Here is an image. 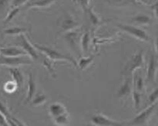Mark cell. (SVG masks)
<instances>
[{"label":"cell","instance_id":"cell-1","mask_svg":"<svg viewBox=\"0 0 158 126\" xmlns=\"http://www.w3.org/2000/svg\"><path fill=\"white\" fill-rule=\"evenodd\" d=\"M33 45L36 48L37 50L44 54L50 61H66L69 62V63L73 65V67H78L77 60L71 56L63 54L59 51L56 50L52 49L51 47H48V46L38 44V43H33Z\"/></svg>","mask_w":158,"mask_h":126},{"label":"cell","instance_id":"cell-2","mask_svg":"<svg viewBox=\"0 0 158 126\" xmlns=\"http://www.w3.org/2000/svg\"><path fill=\"white\" fill-rule=\"evenodd\" d=\"M143 63H144V54L143 51H139L128 60L122 71V74L127 76L132 75L137 70L143 67Z\"/></svg>","mask_w":158,"mask_h":126},{"label":"cell","instance_id":"cell-3","mask_svg":"<svg viewBox=\"0 0 158 126\" xmlns=\"http://www.w3.org/2000/svg\"><path fill=\"white\" fill-rule=\"evenodd\" d=\"M32 64V60L30 57L26 55L20 57H6L0 54V65L7 66L9 67H17L23 65Z\"/></svg>","mask_w":158,"mask_h":126},{"label":"cell","instance_id":"cell-4","mask_svg":"<svg viewBox=\"0 0 158 126\" xmlns=\"http://www.w3.org/2000/svg\"><path fill=\"white\" fill-rule=\"evenodd\" d=\"M117 26L119 29H121L122 31L125 32L126 33L129 34L131 37L137 39V40L146 42V43L150 41V37L148 33L143 30V29H140V28L137 27L135 26H133V25L120 24V23H118L117 25Z\"/></svg>","mask_w":158,"mask_h":126},{"label":"cell","instance_id":"cell-5","mask_svg":"<svg viewBox=\"0 0 158 126\" xmlns=\"http://www.w3.org/2000/svg\"><path fill=\"white\" fill-rule=\"evenodd\" d=\"M157 103L152 104L150 105L149 107L146 108L145 110L142 111L141 112L139 113L134 119L131 120L130 122H127L126 125H145L148 123L150 119L151 118L153 113L155 111V108H157Z\"/></svg>","mask_w":158,"mask_h":126},{"label":"cell","instance_id":"cell-6","mask_svg":"<svg viewBox=\"0 0 158 126\" xmlns=\"http://www.w3.org/2000/svg\"><path fill=\"white\" fill-rule=\"evenodd\" d=\"M18 45L28 54L32 60H36L39 59V54L37 52V49L34 46L33 43H31L29 41L28 38L25 33L19 35L17 38Z\"/></svg>","mask_w":158,"mask_h":126},{"label":"cell","instance_id":"cell-7","mask_svg":"<svg viewBox=\"0 0 158 126\" xmlns=\"http://www.w3.org/2000/svg\"><path fill=\"white\" fill-rule=\"evenodd\" d=\"M90 122L93 125L97 126H121L126 125V122L114 120L100 113L94 115L91 117Z\"/></svg>","mask_w":158,"mask_h":126},{"label":"cell","instance_id":"cell-8","mask_svg":"<svg viewBox=\"0 0 158 126\" xmlns=\"http://www.w3.org/2000/svg\"><path fill=\"white\" fill-rule=\"evenodd\" d=\"M80 26V23L71 15L63 17L60 23V28L62 33H66L69 31L77 29Z\"/></svg>","mask_w":158,"mask_h":126},{"label":"cell","instance_id":"cell-9","mask_svg":"<svg viewBox=\"0 0 158 126\" xmlns=\"http://www.w3.org/2000/svg\"><path fill=\"white\" fill-rule=\"evenodd\" d=\"M158 70V63L155 56L151 55L147 69V80L149 83H154L155 81L156 76Z\"/></svg>","mask_w":158,"mask_h":126},{"label":"cell","instance_id":"cell-10","mask_svg":"<svg viewBox=\"0 0 158 126\" xmlns=\"http://www.w3.org/2000/svg\"><path fill=\"white\" fill-rule=\"evenodd\" d=\"M65 38H66V41L68 42L70 47L75 52H77L79 50L80 39H81L80 36V33L77 31V29L65 33Z\"/></svg>","mask_w":158,"mask_h":126},{"label":"cell","instance_id":"cell-11","mask_svg":"<svg viewBox=\"0 0 158 126\" xmlns=\"http://www.w3.org/2000/svg\"><path fill=\"white\" fill-rule=\"evenodd\" d=\"M127 77H128L125 79L124 81L120 86L117 92L116 93L115 96L117 98H127L132 93V81H131V79L129 78V76Z\"/></svg>","mask_w":158,"mask_h":126},{"label":"cell","instance_id":"cell-12","mask_svg":"<svg viewBox=\"0 0 158 126\" xmlns=\"http://www.w3.org/2000/svg\"><path fill=\"white\" fill-rule=\"evenodd\" d=\"M68 112L66 107L60 102H52L49 106V113L52 119Z\"/></svg>","mask_w":158,"mask_h":126},{"label":"cell","instance_id":"cell-13","mask_svg":"<svg viewBox=\"0 0 158 126\" xmlns=\"http://www.w3.org/2000/svg\"><path fill=\"white\" fill-rule=\"evenodd\" d=\"M0 53L2 55L6 57H20V56L27 55V54L22 48L16 47V46L2 47L0 49Z\"/></svg>","mask_w":158,"mask_h":126},{"label":"cell","instance_id":"cell-14","mask_svg":"<svg viewBox=\"0 0 158 126\" xmlns=\"http://www.w3.org/2000/svg\"><path fill=\"white\" fill-rule=\"evenodd\" d=\"M56 0H35L33 2H29L26 5V9H32V8H36V9H45L52 6L53 3L56 2Z\"/></svg>","mask_w":158,"mask_h":126},{"label":"cell","instance_id":"cell-15","mask_svg":"<svg viewBox=\"0 0 158 126\" xmlns=\"http://www.w3.org/2000/svg\"><path fill=\"white\" fill-rule=\"evenodd\" d=\"M35 91H36V83H35V80H34L32 74H29V79H28L27 93H26V102L32 101V98L34 97L35 94Z\"/></svg>","mask_w":158,"mask_h":126},{"label":"cell","instance_id":"cell-16","mask_svg":"<svg viewBox=\"0 0 158 126\" xmlns=\"http://www.w3.org/2000/svg\"><path fill=\"white\" fill-rule=\"evenodd\" d=\"M9 71L13 80L16 83L18 88H22L24 83V77L21 71L18 67H9Z\"/></svg>","mask_w":158,"mask_h":126},{"label":"cell","instance_id":"cell-17","mask_svg":"<svg viewBox=\"0 0 158 126\" xmlns=\"http://www.w3.org/2000/svg\"><path fill=\"white\" fill-rule=\"evenodd\" d=\"M133 23H135L137 25H150L152 22L151 16L145 14H139L135 15L132 19Z\"/></svg>","mask_w":158,"mask_h":126},{"label":"cell","instance_id":"cell-18","mask_svg":"<svg viewBox=\"0 0 158 126\" xmlns=\"http://www.w3.org/2000/svg\"><path fill=\"white\" fill-rule=\"evenodd\" d=\"M89 43H90V34L87 31L82 35L80 39V47L83 54H86L88 52Z\"/></svg>","mask_w":158,"mask_h":126},{"label":"cell","instance_id":"cell-19","mask_svg":"<svg viewBox=\"0 0 158 126\" xmlns=\"http://www.w3.org/2000/svg\"><path fill=\"white\" fill-rule=\"evenodd\" d=\"M29 28L25 27H17V26H14V27L8 28L4 30V33L9 36H19L20 34L26 33L29 32Z\"/></svg>","mask_w":158,"mask_h":126},{"label":"cell","instance_id":"cell-20","mask_svg":"<svg viewBox=\"0 0 158 126\" xmlns=\"http://www.w3.org/2000/svg\"><path fill=\"white\" fill-rule=\"evenodd\" d=\"M86 11H87V15L89 20L94 26H98L103 23V20L97 15V14L94 12L92 8H87Z\"/></svg>","mask_w":158,"mask_h":126},{"label":"cell","instance_id":"cell-21","mask_svg":"<svg viewBox=\"0 0 158 126\" xmlns=\"http://www.w3.org/2000/svg\"><path fill=\"white\" fill-rule=\"evenodd\" d=\"M94 58H95V56L91 55L89 57H81V58L79 60V62L77 63L79 67L82 70V71H84V70L87 69L89 66L91 65V63L94 62Z\"/></svg>","mask_w":158,"mask_h":126},{"label":"cell","instance_id":"cell-22","mask_svg":"<svg viewBox=\"0 0 158 126\" xmlns=\"http://www.w3.org/2000/svg\"><path fill=\"white\" fill-rule=\"evenodd\" d=\"M0 112L6 118V120H7L8 125L9 126H15V123L13 122V118L14 116H12V115L9 112V108L6 107V105H3L1 102H0Z\"/></svg>","mask_w":158,"mask_h":126},{"label":"cell","instance_id":"cell-23","mask_svg":"<svg viewBox=\"0 0 158 126\" xmlns=\"http://www.w3.org/2000/svg\"><path fill=\"white\" fill-rule=\"evenodd\" d=\"M54 123L56 125L59 126H65L68 125L70 123V119H69V114L68 112L65 113V114L62 115L58 116V117L52 119Z\"/></svg>","mask_w":158,"mask_h":126},{"label":"cell","instance_id":"cell-24","mask_svg":"<svg viewBox=\"0 0 158 126\" xmlns=\"http://www.w3.org/2000/svg\"><path fill=\"white\" fill-rule=\"evenodd\" d=\"M46 97L45 94H37L36 95L34 96L32 99V106L38 107L40 105H43L46 103Z\"/></svg>","mask_w":158,"mask_h":126},{"label":"cell","instance_id":"cell-25","mask_svg":"<svg viewBox=\"0 0 158 126\" xmlns=\"http://www.w3.org/2000/svg\"><path fill=\"white\" fill-rule=\"evenodd\" d=\"M21 11V7H15V8H12L10 11L8 12L7 15L6 16V18L4 19V23L5 24H8L9 23H10L17 15Z\"/></svg>","mask_w":158,"mask_h":126},{"label":"cell","instance_id":"cell-26","mask_svg":"<svg viewBox=\"0 0 158 126\" xmlns=\"http://www.w3.org/2000/svg\"><path fill=\"white\" fill-rule=\"evenodd\" d=\"M134 90L137 91L142 92L144 88V80L143 78L140 75H136L134 80Z\"/></svg>","mask_w":158,"mask_h":126},{"label":"cell","instance_id":"cell-27","mask_svg":"<svg viewBox=\"0 0 158 126\" xmlns=\"http://www.w3.org/2000/svg\"><path fill=\"white\" fill-rule=\"evenodd\" d=\"M133 102H134V108L136 110H138L141 105V93L140 91H137L134 90L132 92Z\"/></svg>","mask_w":158,"mask_h":126},{"label":"cell","instance_id":"cell-28","mask_svg":"<svg viewBox=\"0 0 158 126\" xmlns=\"http://www.w3.org/2000/svg\"><path fill=\"white\" fill-rule=\"evenodd\" d=\"M10 0H0V19L4 16L7 11Z\"/></svg>","mask_w":158,"mask_h":126},{"label":"cell","instance_id":"cell-29","mask_svg":"<svg viewBox=\"0 0 158 126\" xmlns=\"http://www.w3.org/2000/svg\"><path fill=\"white\" fill-rule=\"evenodd\" d=\"M18 88V86H17L16 83L15 81H8L4 85V89L6 92L12 93L14 92L15 90Z\"/></svg>","mask_w":158,"mask_h":126},{"label":"cell","instance_id":"cell-30","mask_svg":"<svg viewBox=\"0 0 158 126\" xmlns=\"http://www.w3.org/2000/svg\"><path fill=\"white\" fill-rule=\"evenodd\" d=\"M158 100V88L154 89L152 92L151 93V94L148 97V103L150 105H152V104L156 103L157 101Z\"/></svg>","mask_w":158,"mask_h":126},{"label":"cell","instance_id":"cell-31","mask_svg":"<svg viewBox=\"0 0 158 126\" xmlns=\"http://www.w3.org/2000/svg\"><path fill=\"white\" fill-rule=\"evenodd\" d=\"M30 0H12L11 2V8H15V7H22L24 5L27 4Z\"/></svg>","mask_w":158,"mask_h":126},{"label":"cell","instance_id":"cell-32","mask_svg":"<svg viewBox=\"0 0 158 126\" xmlns=\"http://www.w3.org/2000/svg\"><path fill=\"white\" fill-rule=\"evenodd\" d=\"M0 125L1 126H7L8 122L7 120H6V118L0 112Z\"/></svg>","mask_w":158,"mask_h":126},{"label":"cell","instance_id":"cell-33","mask_svg":"<svg viewBox=\"0 0 158 126\" xmlns=\"http://www.w3.org/2000/svg\"><path fill=\"white\" fill-rule=\"evenodd\" d=\"M137 1L140 2H141V3H143V4L148 5V6H150V5H151L153 2H154V0H137Z\"/></svg>","mask_w":158,"mask_h":126},{"label":"cell","instance_id":"cell-34","mask_svg":"<svg viewBox=\"0 0 158 126\" xmlns=\"http://www.w3.org/2000/svg\"><path fill=\"white\" fill-rule=\"evenodd\" d=\"M155 49L157 53L158 54V33L157 35V37H156V40H155Z\"/></svg>","mask_w":158,"mask_h":126},{"label":"cell","instance_id":"cell-35","mask_svg":"<svg viewBox=\"0 0 158 126\" xmlns=\"http://www.w3.org/2000/svg\"><path fill=\"white\" fill-rule=\"evenodd\" d=\"M155 14H156V16L158 18V5L155 6Z\"/></svg>","mask_w":158,"mask_h":126}]
</instances>
